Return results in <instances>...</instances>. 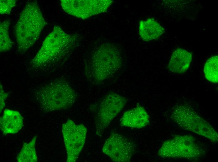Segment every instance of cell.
<instances>
[{
    "mask_svg": "<svg viewBox=\"0 0 218 162\" xmlns=\"http://www.w3.org/2000/svg\"><path fill=\"white\" fill-rule=\"evenodd\" d=\"M76 40L75 36L67 34L59 26H55L31 60V65L36 68L48 65L65 55L74 45Z\"/></svg>",
    "mask_w": 218,
    "mask_h": 162,
    "instance_id": "cell-2",
    "label": "cell"
},
{
    "mask_svg": "<svg viewBox=\"0 0 218 162\" xmlns=\"http://www.w3.org/2000/svg\"><path fill=\"white\" fill-rule=\"evenodd\" d=\"M10 24L8 20H6L0 23V52L9 50L13 46V43L10 39L9 34L8 30Z\"/></svg>",
    "mask_w": 218,
    "mask_h": 162,
    "instance_id": "cell-17",
    "label": "cell"
},
{
    "mask_svg": "<svg viewBox=\"0 0 218 162\" xmlns=\"http://www.w3.org/2000/svg\"><path fill=\"white\" fill-rule=\"evenodd\" d=\"M203 154L201 147L195 139L189 135H178L166 141L158 154L163 157L195 158Z\"/></svg>",
    "mask_w": 218,
    "mask_h": 162,
    "instance_id": "cell-6",
    "label": "cell"
},
{
    "mask_svg": "<svg viewBox=\"0 0 218 162\" xmlns=\"http://www.w3.org/2000/svg\"><path fill=\"white\" fill-rule=\"evenodd\" d=\"M16 2L15 0H0V14H9L13 8L16 5Z\"/></svg>",
    "mask_w": 218,
    "mask_h": 162,
    "instance_id": "cell-18",
    "label": "cell"
},
{
    "mask_svg": "<svg viewBox=\"0 0 218 162\" xmlns=\"http://www.w3.org/2000/svg\"><path fill=\"white\" fill-rule=\"evenodd\" d=\"M171 118L182 128L192 131L216 142L218 134L212 126L189 107L183 105L176 106Z\"/></svg>",
    "mask_w": 218,
    "mask_h": 162,
    "instance_id": "cell-5",
    "label": "cell"
},
{
    "mask_svg": "<svg viewBox=\"0 0 218 162\" xmlns=\"http://www.w3.org/2000/svg\"><path fill=\"white\" fill-rule=\"evenodd\" d=\"M122 59L118 50L110 44L100 46L92 57L90 74L92 79L101 82L109 78L121 68Z\"/></svg>",
    "mask_w": 218,
    "mask_h": 162,
    "instance_id": "cell-4",
    "label": "cell"
},
{
    "mask_svg": "<svg viewBox=\"0 0 218 162\" xmlns=\"http://www.w3.org/2000/svg\"><path fill=\"white\" fill-rule=\"evenodd\" d=\"M127 102L126 98L115 93L107 95L102 100L96 115V133L100 136L119 113Z\"/></svg>",
    "mask_w": 218,
    "mask_h": 162,
    "instance_id": "cell-7",
    "label": "cell"
},
{
    "mask_svg": "<svg viewBox=\"0 0 218 162\" xmlns=\"http://www.w3.org/2000/svg\"><path fill=\"white\" fill-rule=\"evenodd\" d=\"M46 24L38 4L34 2L27 3L15 27L18 51L24 53L30 49L39 39Z\"/></svg>",
    "mask_w": 218,
    "mask_h": 162,
    "instance_id": "cell-1",
    "label": "cell"
},
{
    "mask_svg": "<svg viewBox=\"0 0 218 162\" xmlns=\"http://www.w3.org/2000/svg\"><path fill=\"white\" fill-rule=\"evenodd\" d=\"M192 58L191 53L180 48L173 52L168 64L169 70L174 73L183 74L188 69Z\"/></svg>",
    "mask_w": 218,
    "mask_h": 162,
    "instance_id": "cell-13",
    "label": "cell"
},
{
    "mask_svg": "<svg viewBox=\"0 0 218 162\" xmlns=\"http://www.w3.org/2000/svg\"><path fill=\"white\" fill-rule=\"evenodd\" d=\"M164 28L153 18L141 20L139 22V33L142 39L148 41L157 39L164 32Z\"/></svg>",
    "mask_w": 218,
    "mask_h": 162,
    "instance_id": "cell-14",
    "label": "cell"
},
{
    "mask_svg": "<svg viewBox=\"0 0 218 162\" xmlns=\"http://www.w3.org/2000/svg\"><path fill=\"white\" fill-rule=\"evenodd\" d=\"M0 112L5 107V100L8 96V94L5 93L2 86L0 85Z\"/></svg>",
    "mask_w": 218,
    "mask_h": 162,
    "instance_id": "cell-19",
    "label": "cell"
},
{
    "mask_svg": "<svg viewBox=\"0 0 218 162\" xmlns=\"http://www.w3.org/2000/svg\"><path fill=\"white\" fill-rule=\"evenodd\" d=\"M23 126V118L20 113L8 109L4 110L0 119V129L3 135L18 132Z\"/></svg>",
    "mask_w": 218,
    "mask_h": 162,
    "instance_id": "cell-12",
    "label": "cell"
},
{
    "mask_svg": "<svg viewBox=\"0 0 218 162\" xmlns=\"http://www.w3.org/2000/svg\"><path fill=\"white\" fill-rule=\"evenodd\" d=\"M36 96L41 109L46 112L69 108L74 104L76 98L70 84L62 80L43 86L37 90Z\"/></svg>",
    "mask_w": 218,
    "mask_h": 162,
    "instance_id": "cell-3",
    "label": "cell"
},
{
    "mask_svg": "<svg viewBox=\"0 0 218 162\" xmlns=\"http://www.w3.org/2000/svg\"><path fill=\"white\" fill-rule=\"evenodd\" d=\"M149 117L144 108L138 105L124 113L120 120V125L133 128H141L147 125Z\"/></svg>",
    "mask_w": 218,
    "mask_h": 162,
    "instance_id": "cell-11",
    "label": "cell"
},
{
    "mask_svg": "<svg viewBox=\"0 0 218 162\" xmlns=\"http://www.w3.org/2000/svg\"><path fill=\"white\" fill-rule=\"evenodd\" d=\"M102 150L112 161L124 162L131 160L134 149L132 143L125 136L113 132L105 141Z\"/></svg>",
    "mask_w": 218,
    "mask_h": 162,
    "instance_id": "cell-10",
    "label": "cell"
},
{
    "mask_svg": "<svg viewBox=\"0 0 218 162\" xmlns=\"http://www.w3.org/2000/svg\"><path fill=\"white\" fill-rule=\"evenodd\" d=\"M37 135L35 136L29 143H24L17 156L18 162H36L38 158L35 149Z\"/></svg>",
    "mask_w": 218,
    "mask_h": 162,
    "instance_id": "cell-15",
    "label": "cell"
},
{
    "mask_svg": "<svg viewBox=\"0 0 218 162\" xmlns=\"http://www.w3.org/2000/svg\"><path fill=\"white\" fill-rule=\"evenodd\" d=\"M61 4L67 13L82 19L106 12L113 2L111 0H62Z\"/></svg>",
    "mask_w": 218,
    "mask_h": 162,
    "instance_id": "cell-9",
    "label": "cell"
},
{
    "mask_svg": "<svg viewBox=\"0 0 218 162\" xmlns=\"http://www.w3.org/2000/svg\"><path fill=\"white\" fill-rule=\"evenodd\" d=\"M218 56H213L206 61L204 72L206 79L214 83L218 82Z\"/></svg>",
    "mask_w": 218,
    "mask_h": 162,
    "instance_id": "cell-16",
    "label": "cell"
},
{
    "mask_svg": "<svg viewBox=\"0 0 218 162\" xmlns=\"http://www.w3.org/2000/svg\"><path fill=\"white\" fill-rule=\"evenodd\" d=\"M62 131L66 148L67 162H75L85 143L87 132L83 124H76L68 119L62 125Z\"/></svg>",
    "mask_w": 218,
    "mask_h": 162,
    "instance_id": "cell-8",
    "label": "cell"
}]
</instances>
